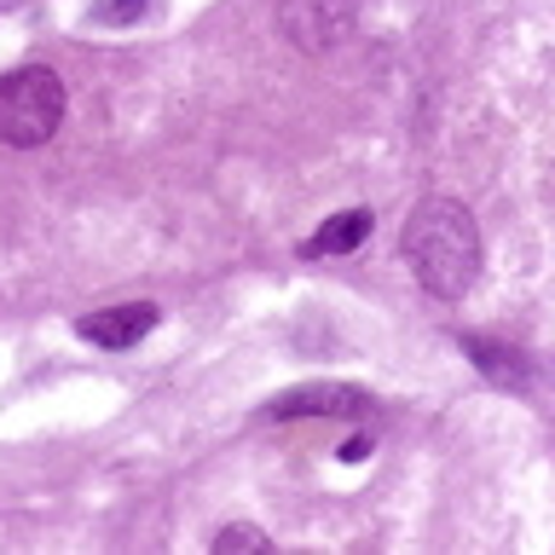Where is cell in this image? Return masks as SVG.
Here are the masks:
<instances>
[{
	"label": "cell",
	"mask_w": 555,
	"mask_h": 555,
	"mask_svg": "<svg viewBox=\"0 0 555 555\" xmlns=\"http://www.w3.org/2000/svg\"><path fill=\"white\" fill-rule=\"evenodd\" d=\"M215 550L220 555H255V550H272V538L260 532V527H225V532H215Z\"/></svg>",
	"instance_id": "7"
},
{
	"label": "cell",
	"mask_w": 555,
	"mask_h": 555,
	"mask_svg": "<svg viewBox=\"0 0 555 555\" xmlns=\"http://www.w3.org/2000/svg\"><path fill=\"white\" fill-rule=\"evenodd\" d=\"M364 237H371V208H347V215H330L319 232L301 243V255H353Z\"/></svg>",
	"instance_id": "6"
},
{
	"label": "cell",
	"mask_w": 555,
	"mask_h": 555,
	"mask_svg": "<svg viewBox=\"0 0 555 555\" xmlns=\"http://www.w3.org/2000/svg\"><path fill=\"white\" fill-rule=\"evenodd\" d=\"M145 12H151V0H99L93 24H139Z\"/></svg>",
	"instance_id": "8"
},
{
	"label": "cell",
	"mask_w": 555,
	"mask_h": 555,
	"mask_svg": "<svg viewBox=\"0 0 555 555\" xmlns=\"http://www.w3.org/2000/svg\"><path fill=\"white\" fill-rule=\"evenodd\" d=\"M347 17H353V0H284L278 24L301 52H324L347 35Z\"/></svg>",
	"instance_id": "4"
},
{
	"label": "cell",
	"mask_w": 555,
	"mask_h": 555,
	"mask_svg": "<svg viewBox=\"0 0 555 555\" xmlns=\"http://www.w3.org/2000/svg\"><path fill=\"white\" fill-rule=\"evenodd\" d=\"M156 319H163V312H156L151 301H121V307L87 312V319L76 324V336L93 341V347H111V353H121V347L145 341L151 330H156Z\"/></svg>",
	"instance_id": "5"
},
{
	"label": "cell",
	"mask_w": 555,
	"mask_h": 555,
	"mask_svg": "<svg viewBox=\"0 0 555 555\" xmlns=\"http://www.w3.org/2000/svg\"><path fill=\"white\" fill-rule=\"evenodd\" d=\"M405 260L434 301H463L480 278V225L463 203L423 197L405 215Z\"/></svg>",
	"instance_id": "1"
},
{
	"label": "cell",
	"mask_w": 555,
	"mask_h": 555,
	"mask_svg": "<svg viewBox=\"0 0 555 555\" xmlns=\"http://www.w3.org/2000/svg\"><path fill=\"white\" fill-rule=\"evenodd\" d=\"M371 411V393L353 388V382H301V388L267 399L272 423H295V416H364Z\"/></svg>",
	"instance_id": "3"
},
{
	"label": "cell",
	"mask_w": 555,
	"mask_h": 555,
	"mask_svg": "<svg viewBox=\"0 0 555 555\" xmlns=\"http://www.w3.org/2000/svg\"><path fill=\"white\" fill-rule=\"evenodd\" d=\"M64 81L41 64H24L0 76V145L35 151L64 128Z\"/></svg>",
	"instance_id": "2"
}]
</instances>
